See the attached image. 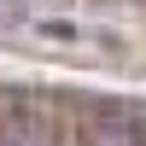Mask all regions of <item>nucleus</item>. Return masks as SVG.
Returning <instances> with one entry per match:
<instances>
[{
    "label": "nucleus",
    "mask_w": 146,
    "mask_h": 146,
    "mask_svg": "<svg viewBox=\"0 0 146 146\" xmlns=\"http://www.w3.org/2000/svg\"><path fill=\"white\" fill-rule=\"evenodd\" d=\"M35 35H47V41H70V47H94V41H105V35L82 29V23H70V18H35Z\"/></svg>",
    "instance_id": "nucleus-1"
},
{
    "label": "nucleus",
    "mask_w": 146,
    "mask_h": 146,
    "mask_svg": "<svg viewBox=\"0 0 146 146\" xmlns=\"http://www.w3.org/2000/svg\"><path fill=\"white\" fill-rule=\"evenodd\" d=\"M0 146H58L53 129H29L23 117H6L0 123Z\"/></svg>",
    "instance_id": "nucleus-2"
},
{
    "label": "nucleus",
    "mask_w": 146,
    "mask_h": 146,
    "mask_svg": "<svg viewBox=\"0 0 146 146\" xmlns=\"http://www.w3.org/2000/svg\"><path fill=\"white\" fill-rule=\"evenodd\" d=\"M0 18H18V0H0Z\"/></svg>",
    "instance_id": "nucleus-3"
}]
</instances>
